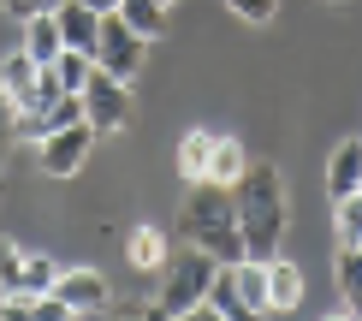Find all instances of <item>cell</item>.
<instances>
[{
    "label": "cell",
    "mask_w": 362,
    "mask_h": 321,
    "mask_svg": "<svg viewBox=\"0 0 362 321\" xmlns=\"http://www.w3.org/2000/svg\"><path fill=\"white\" fill-rule=\"evenodd\" d=\"M208 315H226V321H250V303L238 298V280H232V262H226L214 274V286H208V303H202Z\"/></svg>",
    "instance_id": "19"
},
{
    "label": "cell",
    "mask_w": 362,
    "mask_h": 321,
    "mask_svg": "<svg viewBox=\"0 0 362 321\" xmlns=\"http://www.w3.org/2000/svg\"><path fill=\"white\" fill-rule=\"evenodd\" d=\"M54 12H59V36H66V48H83V54H95L101 12L89 6V0H66V6H54Z\"/></svg>",
    "instance_id": "14"
},
{
    "label": "cell",
    "mask_w": 362,
    "mask_h": 321,
    "mask_svg": "<svg viewBox=\"0 0 362 321\" xmlns=\"http://www.w3.org/2000/svg\"><path fill=\"white\" fill-rule=\"evenodd\" d=\"M362 191V137H344L333 149V161H327V196H356Z\"/></svg>",
    "instance_id": "11"
},
{
    "label": "cell",
    "mask_w": 362,
    "mask_h": 321,
    "mask_svg": "<svg viewBox=\"0 0 362 321\" xmlns=\"http://www.w3.org/2000/svg\"><path fill=\"white\" fill-rule=\"evenodd\" d=\"M185 238L202 244L208 256L220 262H244V226H238V196L226 185H190V203H185Z\"/></svg>",
    "instance_id": "2"
},
{
    "label": "cell",
    "mask_w": 362,
    "mask_h": 321,
    "mask_svg": "<svg viewBox=\"0 0 362 321\" xmlns=\"http://www.w3.org/2000/svg\"><path fill=\"white\" fill-rule=\"evenodd\" d=\"M143 48H148V36H137L119 12H101V36H95V66L101 72H113V78H137L143 72Z\"/></svg>",
    "instance_id": "6"
},
{
    "label": "cell",
    "mask_w": 362,
    "mask_h": 321,
    "mask_svg": "<svg viewBox=\"0 0 362 321\" xmlns=\"http://www.w3.org/2000/svg\"><path fill=\"white\" fill-rule=\"evenodd\" d=\"M167 6H173V0H167Z\"/></svg>",
    "instance_id": "28"
},
{
    "label": "cell",
    "mask_w": 362,
    "mask_h": 321,
    "mask_svg": "<svg viewBox=\"0 0 362 321\" xmlns=\"http://www.w3.org/2000/svg\"><path fill=\"white\" fill-rule=\"evenodd\" d=\"M119 18L155 42V36H167V0H119Z\"/></svg>",
    "instance_id": "20"
},
{
    "label": "cell",
    "mask_w": 362,
    "mask_h": 321,
    "mask_svg": "<svg viewBox=\"0 0 362 321\" xmlns=\"http://www.w3.org/2000/svg\"><path fill=\"white\" fill-rule=\"evenodd\" d=\"M36 78H42V66H36V60H30L24 48L0 54V89H6V101L18 107V113H24L30 101H36Z\"/></svg>",
    "instance_id": "10"
},
{
    "label": "cell",
    "mask_w": 362,
    "mask_h": 321,
    "mask_svg": "<svg viewBox=\"0 0 362 321\" xmlns=\"http://www.w3.org/2000/svg\"><path fill=\"white\" fill-rule=\"evenodd\" d=\"M24 137H18V107L6 101V89H0V167H6V155L18 149Z\"/></svg>",
    "instance_id": "23"
},
{
    "label": "cell",
    "mask_w": 362,
    "mask_h": 321,
    "mask_svg": "<svg viewBox=\"0 0 362 321\" xmlns=\"http://www.w3.org/2000/svg\"><path fill=\"white\" fill-rule=\"evenodd\" d=\"M54 6H66V0H42V12H54Z\"/></svg>",
    "instance_id": "27"
},
{
    "label": "cell",
    "mask_w": 362,
    "mask_h": 321,
    "mask_svg": "<svg viewBox=\"0 0 362 321\" xmlns=\"http://www.w3.org/2000/svg\"><path fill=\"white\" fill-rule=\"evenodd\" d=\"M125 256H131V268H143V274H155V268H167V232L160 226H131L125 232Z\"/></svg>",
    "instance_id": "16"
},
{
    "label": "cell",
    "mask_w": 362,
    "mask_h": 321,
    "mask_svg": "<svg viewBox=\"0 0 362 321\" xmlns=\"http://www.w3.org/2000/svg\"><path fill=\"white\" fill-rule=\"evenodd\" d=\"M333 280H339L344 315H356V321H362V244H356V250H339V262H333Z\"/></svg>",
    "instance_id": "18"
},
{
    "label": "cell",
    "mask_w": 362,
    "mask_h": 321,
    "mask_svg": "<svg viewBox=\"0 0 362 321\" xmlns=\"http://www.w3.org/2000/svg\"><path fill=\"white\" fill-rule=\"evenodd\" d=\"M333 238H339V250H356L362 244V191L333 203Z\"/></svg>",
    "instance_id": "21"
},
{
    "label": "cell",
    "mask_w": 362,
    "mask_h": 321,
    "mask_svg": "<svg viewBox=\"0 0 362 321\" xmlns=\"http://www.w3.org/2000/svg\"><path fill=\"white\" fill-rule=\"evenodd\" d=\"M89 6H95V12H119V0H89Z\"/></svg>",
    "instance_id": "26"
},
{
    "label": "cell",
    "mask_w": 362,
    "mask_h": 321,
    "mask_svg": "<svg viewBox=\"0 0 362 321\" xmlns=\"http://www.w3.org/2000/svg\"><path fill=\"white\" fill-rule=\"evenodd\" d=\"M54 280H59L54 256L0 238V298H42V292H54Z\"/></svg>",
    "instance_id": "4"
},
{
    "label": "cell",
    "mask_w": 362,
    "mask_h": 321,
    "mask_svg": "<svg viewBox=\"0 0 362 321\" xmlns=\"http://www.w3.org/2000/svg\"><path fill=\"white\" fill-rule=\"evenodd\" d=\"M226 6H232L238 18H250V24H267L279 12V0H226Z\"/></svg>",
    "instance_id": "24"
},
{
    "label": "cell",
    "mask_w": 362,
    "mask_h": 321,
    "mask_svg": "<svg viewBox=\"0 0 362 321\" xmlns=\"http://www.w3.org/2000/svg\"><path fill=\"white\" fill-rule=\"evenodd\" d=\"M226 262L220 256H208L202 244H190V250H173L167 256V268H160V298H155V310L148 315H167V321H178V315H196L208 303V286H214V274H220Z\"/></svg>",
    "instance_id": "3"
},
{
    "label": "cell",
    "mask_w": 362,
    "mask_h": 321,
    "mask_svg": "<svg viewBox=\"0 0 362 321\" xmlns=\"http://www.w3.org/2000/svg\"><path fill=\"white\" fill-rule=\"evenodd\" d=\"M83 119L95 125V137L125 131L131 125V84L95 66V72H89V84H83Z\"/></svg>",
    "instance_id": "5"
},
{
    "label": "cell",
    "mask_w": 362,
    "mask_h": 321,
    "mask_svg": "<svg viewBox=\"0 0 362 321\" xmlns=\"http://www.w3.org/2000/svg\"><path fill=\"white\" fill-rule=\"evenodd\" d=\"M267 310H274V315L303 310V268L285 262V256H274V262H267Z\"/></svg>",
    "instance_id": "12"
},
{
    "label": "cell",
    "mask_w": 362,
    "mask_h": 321,
    "mask_svg": "<svg viewBox=\"0 0 362 321\" xmlns=\"http://www.w3.org/2000/svg\"><path fill=\"white\" fill-rule=\"evenodd\" d=\"M244 173H250V149L238 143V137H226V131H220V143H214V161H208V185H226V191H238V185H244Z\"/></svg>",
    "instance_id": "15"
},
{
    "label": "cell",
    "mask_w": 362,
    "mask_h": 321,
    "mask_svg": "<svg viewBox=\"0 0 362 321\" xmlns=\"http://www.w3.org/2000/svg\"><path fill=\"white\" fill-rule=\"evenodd\" d=\"M89 72H95V54H83V48H66L54 60V78L71 89V96H83V84H89Z\"/></svg>",
    "instance_id": "22"
},
{
    "label": "cell",
    "mask_w": 362,
    "mask_h": 321,
    "mask_svg": "<svg viewBox=\"0 0 362 321\" xmlns=\"http://www.w3.org/2000/svg\"><path fill=\"white\" fill-rule=\"evenodd\" d=\"M214 143H220V131H208V125H190L185 137H178V179H185V185H202L208 179Z\"/></svg>",
    "instance_id": "13"
},
{
    "label": "cell",
    "mask_w": 362,
    "mask_h": 321,
    "mask_svg": "<svg viewBox=\"0 0 362 321\" xmlns=\"http://www.w3.org/2000/svg\"><path fill=\"white\" fill-rule=\"evenodd\" d=\"M18 48L36 60V66H54L59 54H66V36H59V12H30L24 18V42Z\"/></svg>",
    "instance_id": "9"
},
{
    "label": "cell",
    "mask_w": 362,
    "mask_h": 321,
    "mask_svg": "<svg viewBox=\"0 0 362 321\" xmlns=\"http://www.w3.org/2000/svg\"><path fill=\"white\" fill-rule=\"evenodd\" d=\"M232 196H238L244 250L255 256V262H274V256H279V238H285V179H279V167L250 161L244 185H238Z\"/></svg>",
    "instance_id": "1"
},
{
    "label": "cell",
    "mask_w": 362,
    "mask_h": 321,
    "mask_svg": "<svg viewBox=\"0 0 362 321\" xmlns=\"http://www.w3.org/2000/svg\"><path fill=\"white\" fill-rule=\"evenodd\" d=\"M0 12H12V18H30V12H42V0H0Z\"/></svg>",
    "instance_id": "25"
},
{
    "label": "cell",
    "mask_w": 362,
    "mask_h": 321,
    "mask_svg": "<svg viewBox=\"0 0 362 321\" xmlns=\"http://www.w3.org/2000/svg\"><path fill=\"white\" fill-rule=\"evenodd\" d=\"M54 298H66V310H71V315H101V310L113 303L107 280H101L95 268H59V280H54Z\"/></svg>",
    "instance_id": "8"
},
{
    "label": "cell",
    "mask_w": 362,
    "mask_h": 321,
    "mask_svg": "<svg viewBox=\"0 0 362 321\" xmlns=\"http://www.w3.org/2000/svg\"><path fill=\"white\" fill-rule=\"evenodd\" d=\"M89 149H95V125L78 119V125H59V131H48V137L36 143V167H42L48 179H71V173H83Z\"/></svg>",
    "instance_id": "7"
},
{
    "label": "cell",
    "mask_w": 362,
    "mask_h": 321,
    "mask_svg": "<svg viewBox=\"0 0 362 321\" xmlns=\"http://www.w3.org/2000/svg\"><path fill=\"white\" fill-rule=\"evenodd\" d=\"M232 280H238V298L250 303V315H274L267 310V262L244 256V262H232Z\"/></svg>",
    "instance_id": "17"
}]
</instances>
